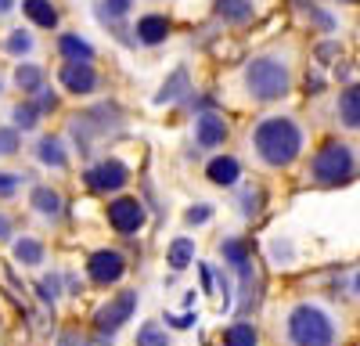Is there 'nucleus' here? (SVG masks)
<instances>
[{
    "mask_svg": "<svg viewBox=\"0 0 360 346\" xmlns=\"http://www.w3.org/2000/svg\"><path fill=\"white\" fill-rule=\"evenodd\" d=\"M303 127L292 115H266L252 127V148L263 166L270 169H285L303 155Z\"/></svg>",
    "mask_w": 360,
    "mask_h": 346,
    "instance_id": "1",
    "label": "nucleus"
},
{
    "mask_svg": "<svg viewBox=\"0 0 360 346\" xmlns=\"http://www.w3.org/2000/svg\"><path fill=\"white\" fill-rule=\"evenodd\" d=\"M285 342L288 346H335L339 325L321 303H295L285 314Z\"/></svg>",
    "mask_w": 360,
    "mask_h": 346,
    "instance_id": "2",
    "label": "nucleus"
},
{
    "mask_svg": "<svg viewBox=\"0 0 360 346\" xmlns=\"http://www.w3.org/2000/svg\"><path fill=\"white\" fill-rule=\"evenodd\" d=\"M353 173H356V152H353V144H346L339 137L324 141L310 155V181L321 184V188H339L353 177Z\"/></svg>",
    "mask_w": 360,
    "mask_h": 346,
    "instance_id": "3",
    "label": "nucleus"
},
{
    "mask_svg": "<svg viewBox=\"0 0 360 346\" xmlns=\"http://www.w3.org/2000/svg\"><path fill=\"white\" fill-rule=\"evenodd\" d=\"M245 91L256 101H281L292 91V72H288V65L281 62V58H274V54L252 58L249 69H245Z\"/></svg>",
    "mask_w": 360,
    "mask_h": 346,
    "instance_id": "4",
    "label": "nucleus"
},
{
    "mask_svg": "<svg viewBox=\"0 0 360 346\" xmlns=\"http://www.w3.org/2000/svg\"><path fill=\"white\" fill-rule=\"evenodd\" d=\"M134 310H137V293H134V288H123V293H119L115 300L101 303V307H98V317H94V325H98V342H101V346L115 342L112 335L130 321Z\"/></svg>",
    "mask_w": 360,
    "mask_h": 346,
    "instance_id": "5",
    "label": "nucleus"
},
{
    "mask_svg": "<svg viewBox=\"0 0 360 346\" xmlns=\"http://www.w3.org/2000/svg\"><path fill=\"white\" fill-rule=\"evenodd\" d=\"M127 181H130V169L119 162V159H105V162H98V166L86 169V188L98 191V195H115V191H123Z\"/></svg>",
    "mask_w": 360,
    "mask_h": 346,
    "instance_id": "6",
    "label": "nucleus"
},
{
    "mask_svg": "<svg viewBox=\"0 0 360 346\" xmlns=\"http://www.w3.org/2000/svg\"><path fill=\"white\" fill-rule=\"evenodd\" d=\"M108 224L119 231V235H137L144 227V206L134 195H119L108 202Z\"/></svg>",
    "mask_w": 360,
    "mask_h": 346,
    "instance_id": "7",
    "label": "nucleus"
},
{
    "mask_svg": "<svg viewBox=\"0 0 360 346\" xmlns=\"http://www.w3.org/2000/svg\"><path fill=\"white\" fill-rule=\"evenodd\" d=\"M123 271H127V260H123V252H115V249H98V252H90V260H86V274H90L94 285H112V281L123 278Z\"/></svg>",
    "mask_w": 360,
    "mask_h": 346,
    "instance_id": "8",
    "label": "nucleus"
},
{
    "mask_svg": "<svg viewBox=\"0 0 360 346\" xmlns=\"http://www.w3.org/2000/svg\"><path fill=\"white\" fill-rule=\"evenodd\" d=\"M62 86L72 94H90L98 86V72L90 62H65L62 65Z\"/></svg>",
    "mask_w": 360,
    "mask_h": 346,
    "instance_id": "9",
    "label": "nucleus"
},
{
    "mask_svg": "<svg viewBox=\"0 0 360 346\" xmlns=\"http://www.w3.org/2000/svg\"><path fill=\"white\" fill-rule=\"evenodd\" d=\"M195 141L202 144V148H220V144L227 141V123H224V115L202 112L198 123H195Z\"/></svg>",
    "mask_w": 360,
    "mask_h": 346,
    "instance_id": "10",
    "label": "nucleus"
},
{
    "mask_svg": "<svg viewBox=\"0 0 360 346\" xmlns=\"http://www.w3.org/2000/svg\"><path fill=\"white\" fill-rule=\"evenodd\" d=\"M205 177L213 184H220V188H231V184H238V177H242V162H238L234 155H217V159L205 162Z\"/></svg>",
    "mask_w": 360,
    "mask_h": 346,
    "instance_id": "11",
    "label": "nucleus"
},
{
    "mask_svg": "<svg viewBox=\"0 0 360 346\" xmlns=\"http://www.w3.org/2000/svg\"><path fill=\"white\" fill-rule=\"evenodd\" d=\"M335 115L346 130H360V83L346 86L339 94V105H335Z\"/></svg>",
    "mask_w": 360,
    "mask_h": 346,
    "instance_id": "12",
    "label": "nucleus"
},
{
    "mask_svg": "<svg viewBox=\"0 0 360 346\" xmlns=\"http://www.w3.org/2000/svg\"><path fill=\"white\" fill-rule=\"evenodd\" d=\"M169 37V18L166 15H144L141 22H137V40L144 44V47H155V44H162Z\"/></svg>",
    "mask_w": 360,
    "mask_h": 346,
    "instance_id": "13",
    "label": "nucleus"
},
{
    "mask_svg": "<svg viewBox=\"0 0 360 346\" xmlns=\"http://www.w3.org/2000/svg\"><path fill=\"white\" fill-rule=\"evenodd\" d=\"M217 15L231 25H245L256 15V4L252 0H217Z\"/></svg>",
    "mask_w": 360,
    "mask_h": 346,
    "instance_id": "14",
    "label": "nucleus"
},
{
    "mask_svg": "<svg viewBox=\"0 0 360 346\" xmlns=\"http://www.w3.org/2000/svg\"><path fill=\"white\" fill-rule=\"evenodd\" d=\"M22 11L29 22H37L40 29H54L58 25V11L51 0H22Z\"/></svg>",
    "mask_w": 360,
    "mask_h": 346,
    "instance_id": "15",
    "label": "nucleus"
},
{
    "mask_svg": "<svg viewBox=\"0 0 360 346\" xmlns=\"http://www.w3.org/2000/svg\"><path fill=\"white\" fill-rule=\"evenodd\" d=\"M58 51H62L69 62H90V58H94V47H90L83 37H76V33H65L62 40H58Z\"/></svg>",
    "mask_w": 360,
    "mask_h": 346,
    "instance_id": "16",
    "label": "nucleus"
},
{
    "mask_svg": "<svg viewBox=\"0 0 360 346\" xmlns=\"http://www.w3.org/2000/svg\"><path fill=\"white\" fill-rule=\"evenodd\" d=\"M184 94H188V69H176V72L162 83V91L155 94V105L176 101V98H184Z\"/></svg>",
    "mask_w": 360,
    "mask_h": 346,
    "instance_id": "17",
    "label": "nucleus"
},
{
    "mask_svg": "<svg viewBox=\"0 0 360 346\" xmlns=\"http://www.w3.org/2000/svg\"><path fill=\"white\" fill-rule=\"evenodd\" d=\"M29 198H33V210H37V213H44V217H51V220H54L58 213H62V195H58L54 188H37Z\"/></svg>",
    "mask_w": 360,
    "mask_h": 346,
    "instance_id": "18",
    "label": "nucleus"
},
{
    "mask_svg": "<svg viewBox=\"0 0 360 346\" xmlns=\"http://www.w3.org/2000/svg\"><path fill=\"white\" fill-rule=\"evenodd\" d=\"M195 264V242L191 238H173L169 242V267L173 271H184Z\"/></svg>",
    "mask_w": 360,
    "mask_h": 346,
    "instance_id": "19",
    "label": "nucleus"
},
{
    "mask_svg": "<svg viewBox=\"0 0 360 346\" xmlns=\"http://www.w3.org/2000/svg\"><path fill=\"white\" fill-rule=\"evenodd\" d=\"M15 83H18V91H25V94H40L44 91V69L40 65H18L15 69Z\"/></svg>",
    "mask_w": 360,
    "mask_h": 346,
    "instance_id": "20",
    "label": "nucleus"
},
{
    "mask_svg": "<svg viewBox=\"0 0 360 346\" xmlns=\"http://www.w3.org/2000/svg\"><path fill=\"white\" fill-rule=\"evenodd\" d=\"M15 260L25 267H37L44 260V242L40 238H15Z\"/></svg>",
    "mask_w": 360,
    "mask_h": 346,
    "instance_id": "21",
    "label": "nucleus"
},
{
    "mask_svg": "<svg viewBox=\"0 0 360 346\" xmlns=\"http://www.w3.org/2000/svg\"><path fill=\"white\" fill-rule=\"evenodd\" d=\"M256 342H259V332L249 321H238L224 332V346H256Z\"/></svg>",
    "mask_w": 360,
    "mask_h": 346,
    "instance_id": "22",
    "label": "nucleus"
},
{
    "mask_svg": "<svg viewBox=\"0 0 360 346\" xmlns=\"http://www.w3.org/2000/svg\"><path fill=\"white\" fill-rule=\"evenodd\" d=\"M37 155H40L44 166H54V169L65 166V148H62V141H58V137H44L37 144Z\"/></svg>",
    "mask_w": 360,
    "mask_h": 346,
    "instance_id": "23",
    "label": "nucleus"
},
{
    "mask_svg": "<svg viewBox=\"0 0 360 346\" xmlns=\"http://www.w3.org/2000/svg\"><path fill=\"white\" fill-rule=\"evenodd\" d=\"M220 252H224L227 264H234V267L249 264V242H245V238H224V242H220Z\"/></svg>",
    "mask_w": 360,
    "mask_h": 346,
    "instance_id": "24",
    "label": "nucleus"
},
{
    "mask_svg": "<svg viewBox=\"0 0 360 346\" xmlns=\"http://www.w3.org/2000/svg\"><path fill=\"white\" fill-rule=\"evenodd\" d=\"M137 346H169V335L162 332V325L148 321V325L137 328Z\"/></svg>",
    "mask_w": 360,
    "mask_h": 346,
    "instance_id": "25",
    "label": "nucleus"
},
{
    "mask_svg": "<svg viewBox=\"0 0 360 346\" xmlns=\"http://www.w3.org/2000/svg\"><path fill=\"white\" fill-rule=\"evenodd\" d=\"M238 210H242V217H256L263 210V191L259 188H242V195H238Z\"/></svg>",
    "mask_w": 360,
    "mask_h": 346,
    "instance_id": "26",
    "label": "nucleus"
},
{
    "mask_svg": "<svg viewBox=\"0 0 360 346\" xmlns=\"http://www.w3.org/2000/svg\"><path fill=\"white\" fill-rule=\"evenodd\" d=\"M37 123H40V108H37L33 101H25V105L15 108V127H18V130H33Z\"/></svg>",
    "mask_w": 360,
    "mask_h": 346,
    "instance_id": "27",
    "label": "nucleus"
},
{
    "mask_svg": "<svg viewBox=\"0 0 360 346\" xmlns=\"http://www.w3.org/2000/svg\"><path fill=\"white\" fill-rule=\"evenodd\" d=\"M29 51H33V37L22 33V29H15V33L8 37V54L22 58V54H29Z\"/></svg>",
    "mask_w": 360,
    "mask_h": 346,
    "instance_id": "28",
    "label": "nucleus"
},
{
    "mask_svg": "<svg viewBox=\"0 0 360 346\" xmlns=\"http://www.w3.org/2000/svg\"><path fill=\"white\" fill-rule=\"evenodd\" d=\"M270 260H274L278 267H288V264H292V242L274 238V242H270Z\"/></svg>",
    "mask_w": 360,
    "mask_h": 346,
    "instance_id": "29",
    "label": "nucleus"
},
{
    "mask_svg": "<svg viewBox=\"0 0 360 346\" xmlns=\"http://www.w3.org/2000/svg\"><path fill=\"white\" fill-rule=\"evenodd\" d=\"M134 0H101V18H123Z\"/></svg>",
    "mask_w": 360,
    "mask_h": 346,
    "instance_id": "30",
    "label": "nucleus"
},
{
    "mask_svg": "<svg viewBox=\"0 0 360 346\" xmlns=\"http://www.w3.org/2000/svg\"><path fill=\"white\" fill-rule=\"evenodd\" d=\"M18 188H22V177H18V173H0V198L18 195Z\"/></svg>",
    "mask_w": 360,
    "mask_h": 346,
    "instance_id": "31",
    "label": "nucleus"
},
{
    "mask_svg": "<svg viewBox=\"0 0 360 346\" xmlns=\"http://www.w3.org/2000/svg\"><path fill=\"white\" fill-rule=\"evenodd\" d=\"M209 217H213V206H205V202H198V206H191V210L184 213V220H188L191 227H198V224H205Z\"/></svg>",
    "mask_w": 360,
    "mask_h": 346,
    "instance_id": "32",
    "label": "nucleus"
},
{
    "mask_svg": "<svg viewBox=\"0 0 360 346\" xmlns=\"http://www.w3.org/2000/svg\"><path fill=\"white\" fill-rule=\"evenodd\" d=\"M37 293H40V300H44L47 307H54V300H58V285H54V278H40V281H37Z\"/></svg>",
    "mask_w": 360,
    "mask_h": 346,
    "instance_id": "33",
    "label": "nucleus"
},
{
    "mask_svg": "<svg viewBox=\"0 0 360 346\" xmlns=\"http://www.w3.org/2000/svg\"><path fill=\"white\" fill-rule=\"evenodd\" d=\"M11 152H18V130H0V155H11Z\"/></svg>",
    "mask_w": 360,
    "mask_h": 346,
    "instance_id": "34",
    "label": "nucleus"
},
{
    "mask_svg": "<svg viewBox=\"0 0 360 346\" xmlns=\"http://www.w3.org/2000/svg\"><path fill=\"white\" fill-rule=\"evenodd\" d=\"M310 18H314V25H321V29H324V33H332V29H335L332 15H324V11H317L314 4H310Z\"/></svg>",
    "mask_w": 360,
    "mask_h": 346,
    "instance_id": "35",
    "label": "nucleus"
},
{
    "mask_svg": "<svg viewBox=\"0 0 360 346\" xmlns=\"http://www.w3.org/2000/svg\"><path fill=\"white\" fill-rule=\"evenodd\" d=\"M198 274H202V293H213V288H217L213 267H209V264H198Z\"/></svg>",
    "mask_w": 360,
    "mask_h": 346,
    "instance_id": "36",
    "label": "nucleus"
},
{
    "mask_svg": "<svg viewBox=\"0 0 360 346\" xmlns=\"http://www.w3.org/2000/svg\"><path fill=\"white\" fill-rule=\"evenodd\" d=\"M166 325H173V328H191V325H195V310H188L184 317H173V314H166Z\"/></svg>",
    "mask_w": 360,
    "mask_h": 346,
    "instance_id": "37",
    "label": "nucleus"
},
{
    "mask_svg": "<svg viewBox=\"0 0 360 346\" xmlns=\"http://www.w3.org/2000/svg\"><path fill=\"white\" fill-rule=\"evenodd\" d=\"M40 112H54L58 108V94H51V91H40V105H37Z\"/></svg>",
    "mask_w": 360,
    "mask_h": 346,
    "instance_id": "38",
    "label": "nucleus"
},
{
    "mask_svg": "<svg viewBox=\"0 0 360 346\" xmlns=\"http://www.w3.org/2000/svg\"><path fill=\"white\" fill-rule=\"evenodd\" d=\"M335 54H339V44H321L317 47V62H332Z\"/></svg>",
    "mask_w": 360,
    "mask_h": 346,
    "instance_id": "39",
    "label": "nucleus"
},
{
    "mask_svg": "<svg viewBox=\"0 0 360 346\" xmlns=\"http://www.w3.org/2000/svg\"><path fill=\"white\" fill-rule=\"evenodd\" d=\"M58 346H83V339L76 332H62V339H58Z\"/></svg>",
    "mask_w": 360,
    "mask_h": 346,
    "instance_id": "40",
    "label": "nucleus"
},
{
    "mask_svg": "<svg viewBox=\"0 0 360 346\" xmlns=\"http://www.w3.org/2000/svg\"><path fill=\"white\" fill-rule=\"evenodd\" d=\"M321 91H324V79L321 76H310L307 79V94H321Z\"/></svg>",
    "mask_w": 360,
    "mask_h": 346,
    "instance_id": "41",
    "label": "nucleus"
},
{
    "mask_svg": "<svg viewBox=\"0 0 360 346\" xmlns=\"http://www.w3.org/2000/svg\"><path fill=\"white\" fill-rule=\"evenodd\" d=\"M11 235V227H8V217H0V242H4Z\"/></svg>",
    "mask_w": 360,
    "mask_h": 346,
    "instance_id": "42",
    "label": "nucleus"
},
{
    "mask_svg": "<svg viewBox=\"0 0 360 346\" xmlns=\"http://www.w3.org/2000/svg\"><path fill=\"white\" fill-rule=\"evenodd\" d=\"M15 8V0H0V15H4V11H11Z\"/></svg>",
    "mask_w": 360,
    "mask_h": 346,
    "instance_id": "43",
    "label": "nucleus"
},
{
    "mask_svg": "<svg viewBox=\"0 0 360 346\" xmlns=\"http://www.w3.org/2000/svg\"><path fill=\"white\" fill-rule=\"evenodd\" d=\"M353 293H356V300H360V271H356V278H353Z\"/></svg>",
    "mask_w": 360,
    "mask_h": 346,
    "instance_id": "44",
    "label": "nucleus"
},
{
    "mask_svg": "<svg viewBox=\"0 0 360 346\" xmlns=\"http://www.w3.org/2000/svg\"><path fill=\"white\" fill-rule=\"evenodd\" d=\"M339 4H360V0H339Z\"/></svg>",
    "mask_w": 360,
    "mask_h": 346,
    "instance_id": "45",
    "label": "nucleus"
}]
</instances>
